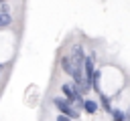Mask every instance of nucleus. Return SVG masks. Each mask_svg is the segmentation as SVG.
<instances>
[{"label":"nucleus","instance_id":"f257e3e1","mask_svg":"<svg viewBox=\"0 0 130 121\" xmlns=\"http://www.w3.org/2000/svg\"><path fill=\"white\" fill-rule=\"evenodd\" d=\"M61 93H63V97L75 107V109H81L83 107V95L79 93V89L75 87V83H63L61 85Z\"/></svg>","mask_w":130,"mask_h":121},{"label":"nucleus","instance_id":"f03ea898","mask_svg":"<svg viewBox=\"0 0 130 121\" xmlns=\"http://www.w3.org/2000/svg\"><path fill=\"white\" fill-rule=\"evenodd\" d=\"M53 105L57 107V111H59L61 115H65V117H69V119H77V117H79V111H77L65 97H55V99H53Z\"/></svg>","mask_w":130,"mask_h":121},{"label":"nucleus","instance_id":"7ed1b4c3","mask_svg":"<svg viewBox=\"0 0 130 121\" xmlns=\"http://www.w3.org/2000/svg\"><path fill=\"white\" fill-rule=\"evenodd\" d=\"M71 63L75 69H83V63H85V52H83V46H73L71 50Z\"/></svg>","mask_w":130,"mask_h":121},{"label":"nucleus","instance_id":"20e7f679","mask_svg":"<svg viewBox=\"0 0 130 121\" xmlns=\"http://www.w3.org/2000/svg\"><path fill=\"white\" fill-rule=\"evenodd\" d=\"M83 111H85L87 115H95V113L100 111V103L93 101V99H85V101H83Z\"/></svg>","mask_w":130,"mask_h":121},{"label":"nucleus","instance_id":"39448f33","mask_svg":"<svg viewBox=\"0 0 130 121\" xmlns=\"http://www.w3.org/2000/svg\"><path fill=\"white\" fill-rule=\"evenodd\" d=\"M61 69L69 75V77H73L75 75V67H73V63H71V56H61Z\"/></svg>","mask_w":130,"mask_h":121},{"label":"nucleus","instance_id":"423d86ee","mask_svg":"<svg viewBox=\"0 0 130 121\" xmlns=\"http://www.w3.org/2000/svg\"><path fill=\"white\" fill-rule=\"evenodd\" d=\"M100 105L104 107V111H106V113H110V115H112V111H114V109H112V103H110V97H108V95L100 93Z\"/></svg>","mask_w":130,"mask_h":121},{"label":"nucleus","instance_id":"0eeeda50","mask_svg":"<svg viewBox=\"0 0 130 121\" xmlns=\"http://www.w3.org/2000/svg\"><path fill=\"white\" fill-rule=\"evenodd\" d=\"M10 24H12V16H10V12H0V28L10 26Z\"/></svg>","mask_w":130,"mask_h":121},{"label":"nucleus","instance_id":"6e6552de","mask_svg":"<svg viewBox=\"0 0 130 121\" xmlns=\"http://www.w3.org/2000/svg\"><path fill=\"white\" fill-rule=\"evenodd\" d=\"M112 121H126V113L120 111V109H114L112 111Z\"/></svg>","mask_w":130,"mask_h":121},{"label":"nucleus","instance_id":"1a4fd4ad","mask_svg":"<svg viewBox=\"0 0 130 121\" xmlns=\"http://www.w3.org/2000/svg\"><path fill=\"white\" fill-rule=\"evenodd\" d=\"M57 121H73V119H69V117H65V115L59 113V115H57Z\"/></svg>","mask_w":130,"mask_h":121},{"label":"nucleus","instance_id":"9d476101","mask_svg":"<svg viewBox=\"0 0 130 121\" xmlns=\"http://www.w3.org/2000/svg\"><path fill=\"white\" fill-rule=\"evenodd\" d=\"M126 121H130V109L126 111Z\"/></svg>","mask_w":130,"mask_h":121},{"label":"nucleus","instance_id":"9b49d317","mask_svg":"<svg viewBox=\"0 0 130 121\" xmlns=\"http://www.w3.org/2000/svg\"><path fill=\"white\" fill-rule=\"evenodd\" d=\"M4 2H8V0H0V4H4Z\"/></svg>","mask_w":130,"mask_h":121}]
</instances>
